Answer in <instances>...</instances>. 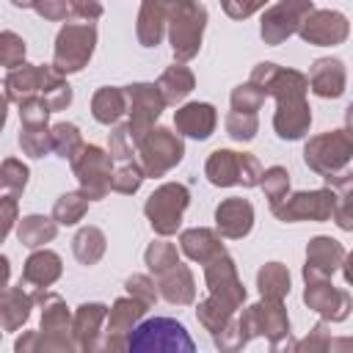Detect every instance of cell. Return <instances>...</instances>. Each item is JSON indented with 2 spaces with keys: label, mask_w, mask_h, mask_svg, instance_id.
Listing matches in <instances>:
<instances>
[{
  "label": "cell",
  "mask_w": 353,
  "mask_h": 353,
  "mask_svg": "<svg viewBox=\"0 0 353 353\" xmlns=\"http://www.w3.org/2000/svg\"><path fill=\"white\" fill-rule=\"evenodd\" d=\"M256 88L265 91V97L276 99L273 110V130L281 141H301L312 127V108L306 102L309 80L298 69L279 66L273 61H262L251 69L248 77Z\"/></svg>",
  "instance_id": "cell-1"
},
{
  "label": "cell",
  "mask_w": 353,
  "mask_h": 353,
  "mask_svg": "<svg viewBox=\"0 0 353 353\" xmlns=\"http://www.w3.org/2000/svg\"><path fill=\"white\" fill-rule=\"evenodd\" d=\"M33 301L41 306V323L39 331H25L17 336L14 350L17 353H72L77 350V342L72 336V312L66 301L58 292L47 290H30Z\"/></svg>",
  "instance_id": "cell-2"
},
{
  "label": "cell",
  "mask_w": 353,
  "mask_h": 353,
  "mask_svg": "<svg viewBox=\"0 0 353 353\" xmlns=\"http://www.w3.org/2000/svg\"><path fill=\"white\" fill-rule=\"evenodd\" d=\"M132 353H193L196 342L190 339L188 328L174 317H152L138 323L130 336L127 347Z\"/></svg>",
  "instance_id": "cell-3"
},
{
  "label": "cell",
  "mask_w": 353,
  "mask_h": 353,
  "mask_svg": "<svg viewBox=\"0 0 353 353\" xmlns=\"http://www.w3.org/2000/svg\"><path fill=\"white\" fill-rule=\"evenodd\" d=\"M204 28H207V8L196 0H182L174 14L168 17L165 33L171 41V52L174 61L188 63L190 58L199 55L201 50V39H204Z\"/></svg>",
  "instance_id": "cell-4"
},
{
  "label": "cell",
  "mask_w": 353,
  "mask_h": 353,
  "mask_svg": "<svg viewBox=\"0 0 353 353\" xmlns=\"http://www.w3.org/2000/svg\"><path fill=\"white\" fill-rule=\"evenodd\" d=\"M353 157V138L350 130H328L320 135H312L303 146V163L323 179L345 171Z\"/></svg>",
  "instance_id": "cell-5"
},
{
  "label": "cell",
  "mask_w": 353,
  "mask_h": 353,
  "mask_svg": "<svg viewBox=\"0 0 353 353\" xmlns=\"http://www.w3.org/2000/svg\"><path fill=\"white\" fill-rule=\"evenodd\" d=\"M138 163L146 174V179L165 176L171 168H176L185 157V141L179 132H171L168 127H152L135 146Z\"/></svg>",
  "instance_id": "cell-6"
},
{
  "label": "cell",
  "mask_w": 353,
  "mask_h": 353,
  "mask_svg": "<svg viewBox=\"0 0 353 353\" xmlns=\"http://www.w3.org/2000/svg\"><path fill=\"white\" fill-rule=\"evenodd\" d=\"M190 204V190L182 182H163L143 204V215L157 237H171L182 226V215Z\"/></svg>",
  "instance_id": "cell-7"
},
{
  "label": "cell",
  "mask_w": 353,
  "mask_h": 353,
  "mask_svg": "<svg viewBox=\"0 0 353 353\" xmlns=\"http://www.w3.org/2000/svg\"><path fill=\"white\" fill-rule=\"evenodd\" d=\"M97 47V25L94 22H66L55 36L52 66L61 74L83 72Z\"/></svg>",
  "instance_id": "cell-8"
},
{
  "label": "cell",
  "mask_w": 353,
  "mask_h": 353,
  "mask_svg": "<svg viewBox=\"0 0 353 353\" xmlns=\"http://www.w3.org/2000/svg\"><path fill=\"white\" fill-rule=\"evenodd\" d=\"M69 165L80 182V193L88 201H102L110 193L113 157L108 149H102L97 143H83V149L69 160Z\"/></svg>",
  "instance_id": "cell-9"
},
{
  "label": "cell",
  "mask_w": 353,
  "mask_h": 353,
  "mask_svg": "<svg viewBox=\"0 0 353 353\" xmlns=\"http://www.w3.org/2000/svg\"><path fill=\"white\" fill-rule=\"evenodd\" d=\"M336 207V190L328 188H317V190H298L292 196H284L279 204L270 207L273 218L281 223H298V221H331Z\"/></svg>",
  "instance_id": "cell-10"
},
{
  "label": "cell",
  "mask_w": 353,
  "mask_h": 353,
  "mask_svg": "<svg viewBox=\"0 0 353 353\" xmlns=\"http://www.w3.org/2000/svg\"><path fill=\"white\" fill-rule=\"evenodd\" d=\"M124 94H127V113H130L127 130L132 143L138 146V141L154 127V121L165 110V102L154 83H130L124 85Z\"/></svg>",
  "instance_id": "cell-11"
},
{
  "label": "cell",
  "mask_w": 353,
  "mask_h": 353,
  "mask_svg": "<svg viewBox=\"0 0 353 353\" xmlns=\"http://www.w3.org/2000/svg\"><path fill=\"white\" fill-rule=\"evenodd\" d=\"M314 11L312 0H279L276 6H270L262 19H259V36L268 47H279L284 44L290 36L298 33L301 22Z\"/></svg>",
  "instance_id": "cell-12"
},
{
  "label": "cell",
  "mask_w": 353,
  "mask_h": 353,
  "mask_svg": "<svg viewBox=\"0 0 353 353\" xmlns=\"http://www.w3.org/2000/svg\"><path fill=\"white\" fill-rule=\"evenodd\" d=\"M298 36L312 47H336L350 36V22L342 11L314 8L298 28Z\"/></svg>",
  "instance_id": "cell-13"
},
{
  "label": "cell",
  "mask_w": 353,
  "mask_h": 353,
  "mask_svg": "<svg viewBox=\"0 0 353 353\" xmlns=\"http://www.w3.org/2000/svg\"><path fill=\"white\" fill-rule=\"evenodd\" d=\"M303 303L317 312L325 323H342L350 314V292L342 287H334L331 279H312L303 287Z\"/></svg>",
  "instance_id": "cell-14"
},
{
  "label": "cell",
  "mask_w": 353,
  "mask_h": 353,
  "mask_svg": "<svg viewBox=\"0 0 353 353\" xmlns=\"http://www.w3.org/2000/svg\"><path fill=\"white\" fill-rule=\"evenodd\" d=\"M245 314H248V323H251L254 336H265L273 350L290 336V314L284 309V301L262 298L254 306H248Z\"/></svg>",
  "instance_id": "cell-15"
},
{
  "label": "cell",
  "mask_w": 353,
  "mask_h": 353,
  "mask_svg": "<svg viewBox=\"0 0 353 353\" xmlns=\"http://www.w3.org/2000/svg\"><path fill=\"white\" fill-rule=\"evenodd\" d=\"M347 259V251L339 240L328 234H317L306 245V262H303V281L312 279H331Z\"/></svg>",
  "instance_id": "cell-16"
},
{
  "label": "cell",
  "mask_w": 353,
  "mask_h": 353,
  "mask_svg": "<svg viewBox=\"0 0 353 353\" xmlns=\"http://www.w3.org/2000/svg\"><path fill=\"white\" fill-rule=\"evenodd\" d=\"M143 314H146V306L132 295L116 298L113 306L108 309V331H105L102 350H124L130 331L143 320Z\"/></svg>",
  "instance_id": "cell-17"
},
{
  "label": "cell",
  "mask_w": 353,
  "mask_h": 353,
  "mask_svg": "<svg viewBox=\"0 0 353 353\" xmlns=\"http://www.w3.org/2000/svg\"><path fill=\"white\" fill-rule=\"evenodd\" d=\"M254 229V204L243 196H229L215 207V232L226 240H243Z\"/></svg>",
  "instance_id": "cell-18"
},
{
  "label": "cell",
  "mask_w": 353,
  "mask_h": 353,
  "mask_svg": "<svg viewBox=\"0 0 353 353\" xmlns=\"http://www.w3.org/2000/svg\"><path fill=\"white\" fill-rule=\"evenodd\" d=\"M182 0H143L138 19H135V36L141 47H157L165 36L168 17Z\"/></svg>",
  "instance_id": "cell-19"
},
{
  "label": "cell",
  "mask_w": 353,
  "mask_h": 353,
  "mask_svg": "<svg viewBox=\"0 0 353 353\" xmlns=\"http://www.w3.org/2000/svg\"><path fill=\"white\" fill-rule=\"evenodd\" d=\"M105 320H108V306L99 303V301L80 303L74 309V314H72V336L77 342V350H85V353L102 350L99 334H102Z\"/></svg>",
  "instance_id": "cell-20"
},
{
  "label": "cell",
  "mask_w": 353,
  "mask_h": 353,
  "mask_svg": "<svg viewBox=\"0 0 353 353\" xmlns=\"http://www.w3.org/2000/svg\"><path fill=\"white\" fill-rule=\"evenodd\" d=\"M309 88L320 99H339L347 88V69L342 58H317L309 66Z\"/></svg>",
  "instance_id": "cell-21"
},
{
  "label": "cell",
  "mask_w": 353,
  "mask_h": 353,
  "mask_svg": "<svg viewBox=\"0 0 353 353\" xmlns=\"http://www.w3.org/2000/svg\"><path fill=\"white\" fill-rule=\"evenodd\" d=\"M218 124V110L210 102H185L174 110V127L185 138L207 141L215 132Z\"/></svg>",
  "instance_id": "cell-22"
},
{
  "label": "cell",
  "mask_w": 353,
  "mask_h": 353,
  "mask_svg": "<svg viewBox=\"0 0 353 353\" xmlns=\"http://www.w3.org/2000/svg\"><path fill=\"white\" fill-rule=\"evenodd\" d=\"M63 273V262L50 248H33V254L25 259L19 284L25 290H50Z\"/></svg>",
  "instance_id": "cell-23"
},
{
  "label": "cell",
  "mask_w": 353,
  "mask_h": 353,
  "mask_svg": "<svg viewBox=\"0 0 353 353\" xmlns=\"http://www.w3.org/2000/svg\"><path fill=\"white\" fill-rule=\"evenodd\" d=\"M204 281H207V290L210 292H223V295H232L237 301L245 303V287L240 281V273H237V265L234 259L221 251L218 256H212L210 262H204Z\"/></svg>",
  "instance_id": "cell-24"
},
{
  "label": "cell",
  "mask_w": 353,
  "mask_h": 353,
  "mask_svg": "<svg viewBox=\"0 0 353 353\" xmlns=\"http://www.w3.org/2000/svg\"><path fill=\"white\" fill-rule=\"evenodd\" d=\"M154 279H157V295L171 306H190L196 301V279L188 265L176 262L174 268L163 270Z\"/></svg>",
  "instance_id": "cell-25"
},
{
  "label": "cell",
  "mask_w": 353,
  "mask_h": 353,
  "mask_svg": "<svg viewBox=\"0 0 353 353\" xmlns=\"http://www.w3.org/2000/svg\"><path fill=\"white\" fill-rule=\"evenodd\" d=\"M243 309V301L223 295V292H210L204 301H199L196 306V320L204 325V331H210V336L215 331H221L237 312Z\"/></svg>",
  "instance_id": "cell-26"
},
{
  "label": "cell",
  "mask_w": 353,
  "mask_h": 353,
  "mask_svg": "<svg viewBox=\"0 0 353 353\" xmlns=\"http://www.w3.org/2000/svg\"><path fill=\"white\" fill-rule=\"evenodd\" d=\"M36 306L33 292L19 287H6L0 292V328L3 331H19L30 320V309Z\"/></svg>",
  "instance_id": "cell-27"
},
{
  "label": "cell",
  "mask_w": 353,
  "mask_h": 353,
  "mask_svg": "<svg viewBox=\"0 0 353 353\" xmlns=\"http://www.w3.org/2000/svg\"><path fill=\"white\" fill-rule=\"evenodd\" d=\"M179 248L190 262H199V265H204L212 256H218L221 251H226L221 243V234L207 226H193V229L179 232Z\"/></svg>",
  "instance_id": "cell-28"
},
{
  "label": "cell",
  "mask_w": 353,
  "mask_h": 353,
  "mask_svg": "<svg viewBox=\"0 0 353 353\" xmlns=\"http://www.w3.org/2000/svg\"><path fill=\"white\" fill-rule=\"evenodd\" d=\"M39 80H41V66L22 61L19 66L8 69L6 80H3V91H6L8 102L19 105L30 97H39Z\"/></svg>",
  "instance_id": "cell-29"
},
{
  "label": "cell",
  "mask_w": 353,
  "mask_h": 353,
  "mask_svg": "<svg viewBox=\"0 0 353 353\" xmlns=\"http://www.w3.org/2000/svg\"><path fill=\"white\" fill-rule=\"evenodd\" d=\"M154 85L160 88L165 105H179V102H185L188 94L196 88V74H193L185 63L174 61L168 69H163V74L157 77Z\"/></svg>",
  "instance_id": "cell-30"
},
{
  "label": "cell",
  "mask_w": 353,
  "mask_h": 353,
  "mask_svg": "<svg viewBox=\"0 0 353 353\" xmlns=\"http://www.w3.org/2000/svg\"><path fill=\"white\" fill-rule=\"evenodd\" d=\"M127 113V94H124V85H102L94 91L91 97V116L110 127V124H119L121 116Z\"/></svg>",
  "instance_id": "cell-31"
},
{
  "label": "cell",
  "mask_w": 353,
  "mask_h": 353,
  "mask_svg": "<svg viewBox=\"0 0 353 353\" xmlns=\"http://www.w3.org/2000/svg\"><path fill=\"white\" fill-rule=\"evenodd\" d=\"M204 176L215 188L240 185V152L234 149H215L204 163Z\"/></svg>",
  "instance_id": "cell-32"
},
{
  "label": "cell",
  "mask_w": 353,
  "mask_h": 353,
  "mask_svg": "<svg viewBox=\"0 0 353 353\" xmlns=\"http://www.w3.org/2000/svg\"><path fill=\"white\" fill-rule=\"evenodd\" d=\"M41 66V80H39V97L47 102L50 113H58V110H66L72 105V85L66 83V74H61L52 63Z\"/></svg>",
  "instance_id": "cell-33"
},
{
  "label": "cell",
  "mask_w": 353,
  "mask_h": 353,
  "mask_svg": "<svg viewBox=\"0 0 353 353\" xmlns=\"http://www.w3.org/2000/svg\"><path fill=\"white\" fill-rule=\"evenodd\" d=\"M58 234V223L52 221V215H25L17 221V240L25 248H44L47 243H52Z\"/></svg>",
  "instance_id": "cell-34"
},
{
  "label": "cell",
  "mask_w": 353,
  "mask_h": 353,
  "mask_svg": "<svg viewBox=\"0 0 353 353\" xmlns=\"http://www.w3.org/2000/svg\"><path fill=\"white\" fill-rule=\"evenodd\" d=\"M105 251H108V237H105V232L99 226H83L72 237V254L85 268L97 265L105 256Z\"/></svg>",
  "instance_id": "cell-35"
},
{
  "label": "cell",
  "mask_w": 353,
  "mask_h": 353,
  "mask_svg": "<svg viewBox=\"0 0 353 353\" xmlns=\"http://www.w3.org/2000/svg\"><path fill=\"white\" fill-rule=\"evenodd\" d=\"M290 287H292V279H290L287 265H281V262H265L256 270V290H259L262 298L284 301L290 295Z\"/></svg>",
  "instance_id": "cell-36"
},
{
  "label": "cell",
  "mask_w": 353,
  "mask_h": 353,
  "mask_svg": "<svg viewBox=\"0 0 353 353\" xmlns=\"http://www.w3.org/2000/svg\"><path fill=\"white\" fill-rule=\"evenodd\" d=\"M254 339V331H251V323H248V314L245 309H240L221 331L212 334V342L218 350H226V353H234L240 347H245L248 342Z\"/></svg>",
  "instance_id": "cell-37"
},
{
  "label": "cell",
  "mask_w": 353,
  "mask_h": 353,
  "mask_svg": "<svg viewBox=\"0 0 353 353\" xmlns=\"http://www.w3.org/2000/svg\"><path fill=\"white\" fill-rule=\"evenodd\" d=\"M85 212H88V199L80 190H66L52 204V221L58 226H74L85 218Z\"/></svg>",
  "instance_id": "cell-38"
},
{
  "label": "cell",
  "mask_w": 353,
  "mask_h": 353,
  "mask_svg": "<svg viewBox=\"0 0 353 353\" xmlns=\"http://www.w3.org/2000/svg\"><path fill=\"white\" fill-rule=\"evenodd\" d=\"M50 138H52V152H55L58 157H63V160H72V157L83 149V143H85L80 127L72 124V121H58V124H52V127H50Z\"/></svg>",
  "instance_id": "cell-39"
},
{
  "label": "cell",
  "mask_w": 353,
  "mask_h": 353,
  "mask_svg": "<svg viewBox=\"0 0 353 353\" xmlns=\"http://www.w3.org/2000/svg\"><path fill=\"white\" fill-rule=\"evenodd\" d=\"M19 149L22 154L39 160L52 152V138H50V124H22L19 127Z\"/></svg>",
  "instance_id": "cell-40"
},
{
  "label": "cell",
  "mask_w": 353,
  "mask_h": 353,
  "mask_svg": "<svg viewBox=\"0 0 353 353\" xmlns=\"http://www.w3.org/2000/svg\"><path fill=\"white\" fill-rule=\"evenodd\" d=\"M28 176H30V168L17 160V157H6L0 163V196H14L19 199L22 190L28 188Z\"/></svg>",
  "instance_id": "cell-41"
},
{
  "label": "cell",
  "mask_w": 353,
  "mask_h": 353,
  "mask_svg": "<svg viewBox=\"0 0 353 353\" xmlns=\"http://www.w3.org/2000/svg\"><path fill=\"white\" fill-rule=\"evenodd\" d=\"M143 262H146L152 276H160L163 270H168V268H174L179 262V251L168 240H152L146 245V251H143Z\"/></svg>",
  "instance_id": "cell-42"
},
{
  "label": "cell",
  "mask_w": 353,
  "mask_h": 353,
  "mask_svg": "<svg viewBox=\"0 0 353 353\" xmlns=\"http://www.w3.org/2000/svg\"><path fill=\"white\" fill-rule=\"evenodd\" d=\"M268 204H279L287 193H290V171L284 165H270V168H262V176H259V185Z\"/></svg>",
  "instance_id": "cell-43"
},
{
  "label": "cell",
  "mask_w": 353,
  "mask_h": 353,
  "mask_svg": "<svg viewBox=\"0 0 353 353\" xmlns=\"http://www.w3.org/2000/svg\"><path fill=\"white\" fill-rule=\"evenodd\" d=\"M143 179H146V174H143L141 163H135V160H124V163L110 174V190L124 193V196H132V193L141 190Z\"/></svg>",
  "instance_id": "cell-44"
},
{
  "label": "cell",
  "mask_w": 353,
  "mask_h": 353,
  "mask_svg": "<svg viewBox=\"0 0 353 353\" xmlns=\"http://www.w3.org/2000/svg\"><path fill=\"white\" fill-rule=\"evenodd\" d=\"M223 127H226V135H229L232 141L248 143V141H254L256 132H259V119H256V113L229 110L226 119H223Z\"/></svg>",
  "instance_id": "cell-45"
},
{
  "label": "cell",
  "mask_w": 353,
  "mask_h": 353,
  "mask_svg": "<svg viewBox=\"0 0 353 353\" xmlns=\"http://www.w3.org/2000/svg\"><path fill=\"white\" fill-rule=\"evenodd\" d=\"M229 102H232V110H240V113H256V110L265 105V91L256 88L251 80H245V83H240V85L232 88Z\"/></svg>",
  "instance_id": "cell-46"
},
{
  "label": "cell",
  "mask_w": 353,
  "mask_h": 353,
  "mask_svg": "<svg viewBox=\"0 0 353 353\" xmlns=\"http://www.w3.org/2000/svg\"><path fill=\"white\" fill-rule=\"evenodd\" d=\"M25 52H28V44L19 33L0 30V66H6V69L19 66L25 61Z\"/></svg>",
  "instance_id": "cell-47"
},
{
  "label": "cell",
  "mask_w": 353,
  "mask_h": 353,
  "mask_svg": "<svg viewBox=\"0 0 353 353\" xmlns=\"http://www.w3.org/2000/svg\"><path fill=\"white\" fill-rule=\"evenodd\" d=\"M124 290H127V295H132L135 301H141L146 309H152L154 303H157V284H154V279H149V276H143V273H132L127 281H124Z\"/></svg>",
  "instance_id": "cell-48"
},
{
  "label": "cell",
  "mask_w": 353,
  "mask_h": 353,
  "mask_svg": "<svg viewBox=\"0 0 353 353\" xmlns=\"http://www.w3.org/2000/svg\"><path fill=\"white\" fill-rule=\"evenodd\" d=\"M108 152L113 160H132L135 154V143L130 138V130L127 124H113L110 130V141H108Z\"/></svg>",
  "instance_id": "cell-49"
},
{
  "label": "cell",
  "mask_w": 353,
  "mask_h": 353,
  "mask_svg": "<svg viewBox=\"0 0 353 353\" xmlns=\"http://www.w3.org/2000/svg\"><path fill=\"white\" fill-rule=\"evenodd\" d=\"M328 347H334V342H331V334H328V323L325 320L317 323L309 331L306 339H301V342L292 345V350H298V353H320V350H328Z\"/></svg>",
  "instance_id": "cell-50"
},
{
  "label": "cell",
  "mask_w": 353,
  "mask_h": 353,
  "mask_svg": "<svg viewBox=\"0 0 353 353\" xmlns=\"http://www.w3.org/2000/svg\"><path fill=\"white\" fill-rule=\"evenodd\" d=\"M19 108V121L22 124H47L50 121V108L41 97H30L17 105Z\"/></svg>",
  "instance_id": "cell-51"
},
{
  "label": "cell",
  "mask_w": 353,
  "mask_h": 353,
  "mask_svg": "<svg viewBox=\"0 0 353 353\" xmlns=\"http://www.w3.org/2000/svg\"><path fill=\"white\" fill-rule=\"evenodd\" d=\"M33 11L47 19V22H63V19H72L69 14V0H36L33 3Z\"/></svg>",
  "instance_id": "cell-52"
},
{
  "label": "cell",
  "mask_w": 353,
  "mask_h": 353,
  "mask_svg": "<svg viewBox=\"0 0 353 353\" xmlns=\"http://www.w3.org/2000/svg\"><path fill=\"white\" fill-rule=\"evenodd\" d=\"M17 221H19V201L14 196H0V243L8 237Z\"/></svg>",
  "instance_id": "cell-53"
},
{
  "label": "cell",
  "mask_w": 353,
  "mask_h": 353,
  "mask_svg": "<svg viewBox=\"0 0 353 353\" xmlns=\"http://www.w3.org/2000/svg\"><path fill=\"white\" fill-rule=\"evenodd\" d=\"M259 176H262V163L254 154L240 152V185L243 188H256Z\"/></svg>",
  "instance_id": "cell-54"
},
{
  "label": "cell",
  "mask_w": 353,
  "mask_h": 353,
  "mask_svg": "<svg viewBox=\"0 0 353 353\" xmlns=\"http://www.w3.org/2000/svg\"><path fill=\"white\" fill-rule=\"evenodd\" d=\"M268 0H223V14L232 19H248L251 14H256L259 8H265Z\"/></svg>",
  "instance_id": "cell-55"
},
{
  "label": "cell",
  "mask_w": 353,
  "mask_h": 353,
  "mask_svg": "<svg viewBox=\"0 0 353 353\" xmlns=\"http://www.w3.org/2000/svg\"><path fill=\"white\" fill-rule=\"evenodd\" d=\"M69 14L72 19H80V22H97L102 17V3L99 0H69Z\"/></svg>",
  "instance_id": "cell-56"
},
{
  "label": "cell",
  "mask_w": 353,
  "mask_h": 353,
  "mask_svg": "<svg viewBox=\"0 0 353 353\" xmlns=\"http://www.w3.org/2000/svg\"><path fill=\"white\" fill-rule=\"evenodd\" d=\"M8 281H11V262H8V256L0 254V292L8 287Z\"/></svg>",
  "instance_id": "cell-57"
},
{
  "label": "cell",
  "mask_w": 353,
  "mask_h": 353,
  "mask_svg": "<svg viewBox=\"0 0 353 353\" xmlns=\"http://www.w3.org/2000/svg\"><path fill=\"white\" fill-rule=\"evenodd\" d=\"M6 119H8V97H6V91H3V83H0V132H3V127H6Z\"/></svg>",
  "instance_id": "cell-58"
},
{
  "label": "cell",
  "mask_w": 353,
  "mask_h": 353,
  "mask_svg": "<svg viewBox=\"0 0 353 353\" xmlns=\"http://www.w3.org/2000/svg\"><path fill=\"white\" fill-rule=\"evenodd\" d=\"M11 3H14L17 8H33V3H36V0H11Z\"/></svg>",
  "instance_id": "cell-59"
},
{
  "label": "cell",
  "mask_w": 353,
  "mask_h": 353,
  "mask_svg": "<svg viewBox=\"0 0 353 353\" xmlns=\"http://www.w3.org/2000/svg\"><path fill=\"white\" fill-rule=\"evenodd\" d=\"M218 3H223V0H218Z\"/></svg>",
  "instance_id": "cell-60"
},
{
  "label": "cell",
  "mask_w": 353,
  "mask_h": 353,
  "mask_svg": "<svg viewBox=\"0 0 353 353\" xmlns=\"http://www.w3.org/2000/svg\"><path fill=\"white\" fill-rule=\"evenodd\" d=\"M0 331H3V328H0Z\"/></svg>",
  "instance_id": "cell-61"
}]
</instances>
